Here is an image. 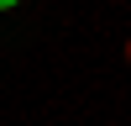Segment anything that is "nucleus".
<instances>
[{
  "mask_svg": "<svg viewBox=\"0 0 131 126\" xmlns=\"http://www.w3.org/2000/svg\"><path fill=\"white\" fill-rule=\"evenodd\" d=\"M16 5H21V0H0V10H16Z\"/></svg>",
  "mask_w": 131,
  "mask_h": 126,
  "instance_id": "obj_1",
  "label": "nucleus"
}]
</instances>
